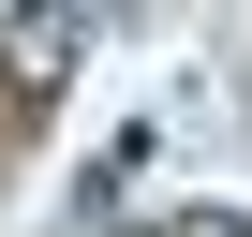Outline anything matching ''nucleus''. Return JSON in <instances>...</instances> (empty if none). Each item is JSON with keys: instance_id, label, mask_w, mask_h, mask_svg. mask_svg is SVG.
<instances>
[{"instance_id": "1", "label": "nucleus", "mask_w": 252, "mask_h": 237, "mask_svg": "<svg viewBox=\"0 0 252 237\" xmlns=\"http://www.w3.org/2000/svg\"><path fill=\"white\" fill-rule=\"evenodd\" d=\"M74 45H89V15H74V0H45V15H15V0H0V74H15V89H45Z\"/></svg>"}, {"instance_id": "2", "label": "nucleus", "mask_w": 252, "mask_h": 237, "mask_svg": "<svg viewBox=\"0 0 252 237\" xmlns=\"http://www.w3.org/2000/svg\"><path fill=\"white\" fill-rule=\"evenodd\" d=\"M163 237H252V222H237V207H178Z\"/></svg>"}]
</instances>
